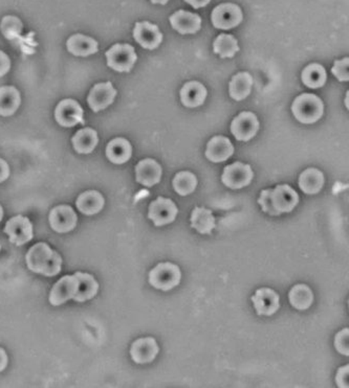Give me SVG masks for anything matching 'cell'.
Listing matches in <instances>:
<instances>
[{"label": "cell", "instance_id": "cell-28", "mask_svg": "<svg viewBox=\"0 0 349 388\" xmlns=\"http://www.w3.org/2000/svg\"><path fill=\"white\" fill-rule=\"evenodd\" d=\"M20 93L13 86L0 87V115L10 116L20 106Z\"/></svg>", "mask_w": 349, "mask_h": 388}, {"label": "cell", "instance_id": "cell-18", "mask_svg": "<svg viewBox=\"0 0 349 388\" xmlns=\"http://www.w3.org/2000/svg\"><path fill=\"white\" fill-rule=\"evenodd\" d=\"M170 23L176 31L183 35L195 34L201 29L202 18L199 15L180 10L171 15Z\"/></svg>", "mask_w": 349, "mask_h": 388}, {"label": "cell", "instance_id": "cell-24", "mask_svg": "<svg viewBox=\"0 0 349 388\" xmlns=\"http://www.w3.org/2000/svg\"><path fill=\"white\" fill-rule=\"evenodd\" d=\"M67 46L70 54L77 57H87V55L96 54L99 50L98 42L95 39L81 34L72 36L67 40Z\"/></svg>", "mask_w": 349, "mask_h": 388}, {"label": "cell", "instance_id": "cell-12", "mask_svg": "<svg viewBox=\"0 0 349 388\" xmlns=\"http://www.w3.org/2000/svg\"><path fill=\"white\" fill-rule=\"evenodd\" d=\"M253 305L259 316H271L280 308L279 294L270 288H261L252 297Z\"/></svg>", "mask_w": 349, "mask_h": 388}, {"label": "cell", "instance_id": "cell-7", "mask_svg": "<svg viewBox=\"0 0 349 388\" xmlns=\"http://www.w3.org/2000/svg\"><path fill=\"white\" fill-rule=\"evenodd\" d=\"M253 177H254V173L251 166L244 165L238 161L225 166L221 176V181L230 189H239L250 185Z\"/></svg>", "mask_w": 349, "mask_h": 388}, {"label": "cell", "instance_id": "cell-25", "mask_svg": "<svg viewBox=\"0 0 349 388\" xmlns=\"http://www.w3.org/2000/svg\"><path fill=\"white\" fill-rule=\"evenodd\" d=\"M324 176L321 170L310 168L304 170L299 177V187L308 195H315L322 189Z\"/></svg>", "mask_w": 349, "mask_h": 388}, {"label": "cell", "instance_id": "cell-43", "mask_svg": "<svg viewBox=\"0 0 349 388\" xmlns=\"http://www.w3.org/2000/svg\"><path fill=\"white\" fill-rule=\"evenodd\" d=\"M2 218H4V210H2V206H0V222H1Z\"/></svg>", "mask_w": 349, "mask_h": 388}, {"label": "cell", "instance_id": "cell-20", "mask_svg": "<svg viewBox=\"0 0 349 388\" xmlns=\"http://www.w3.org/2000/svg\"><path fill=\"white\" fill-rule=\"evenodd\" d=\"M234 147L231 140L225 136H215L208 142L206 156L212 163H223L233 155Z\"/></svg>", "mask_w": 349, "mask_h": 388}, {"label": "cell", "instance_id": "cell-34", "mask_svg": "<svg viewBox=\"0 0 349 388\" xmlns=\"http://www.w3.org/2000/svg\"><path fill=\"white\" fill-rule=\"evenodd\" d=\"M197 187V179L191 172H180L173 179V187L176 193L180 196L192 194Z\"/></svg>", "mask_w": 349, "mask_h": 388}, {"label": "cell", "instance_id": "cell-32", "mask_svg": "<svg viewBox=\"0 0 349 388\" xmlns=\"http://www.w3.org/2000/svg\"><path fill=\"white\" fill-rule=\"evenodd\" d=\"M302 81L310 88H320L327 82V70L318 63L310 64L302 72Z\"/></svg>", "mask_w": 349, "mask_h": 388}, {"label": "cell", "instance_id": "cell-4", "mask_svg": "<svg viewBox=\"0 0 349 388\" xmlns=\"http://www.w3.org/2000/svg\"><path fill=\"white\" fill-rule=\"evenodd\" d=\"M182 272L178 265L161 263L155 266L149 274V283L153 288L162 291H169L180 285Z\"/></svg>", "mask_w": 349, "mask_h": 388}, {"label": "cell", "instance_id": "cell-15", "mask_svg": "<svg viewBox=\"0 0 349 388\" xmlns=\"http://www.w3.org/2000/svg\"><path fill=\"white\" fill-rule=\"evenodd\" d=\"M133 37L146 50H154L163 41V34L159 27L148 21L138 22L133 29Z\"/></svg>", "mask_w": 349, "mask_h": 388}, {"label": "cell", "instance_id": "cell-5", "mask_svg": "<svg viewBox=\"0 0 349 388\" xmlns=\"http://www.w3.org/2000/svg\"><path fill=\"white\" fill-rule=\"evenodd\" d=\"M107 65L119 72H129L133 69L138 57L131 44H116L106 52Z\"/></svg>", "mask_w": 349, "mask_h": 388}, {"label": "cell", "instance_id": "cell-37", "mask_svg": "<svg viewBox=\"0 0 349 388\" xmlns=\"http://www.w3.org/2000/svg\"><path fill=\"white\" fill-rule=\"evenodd\" d=\"M349 366H342L337 372V376H336V382H337L338 387L340 388L348 387V373Z\"/></svg>", "mask_w": 349, "mask_h": 388}, {"label": "cell", "instance_id": "cell-40", "mask_svg": "<svg viewBox=\"0 0 349 388\" xmlns=\"http://www.w3.org/2000/svg\"><path fill=\"white\" fill-rule=\"evenodd\" d=\"M8 358L6 351L0 347V373L4 372L8 366Z\"/></svg>", "mask_w": 349, "mask_h": 388}, {"label": "cell", "instance_id": "cell-3", "mask_svg": "<svg viewBox=\"0 0 349 388\" xmlns=\"http://www.w3.org/2000/svg\"><path fill=\"white\" fill-rule=\"evenodd\" d=\"M322 101L320 98L310 93H304L296 98L291 106V111L296 119L303 123H316L323 114Z\"/></svg>", "mask_w": 349, "mask_h": 388}, {"label": "cell", "instance_id": "cell-35", "mask_svg": "<svg viewBox=\"0 0 349 388\" xmlns=\"http://www.w3.org/2000/svg\"><path fill=\"white\" fill-rule=\"evenodd\" d=\"M348 68L349 59L348 58H344V59L335 62V65L331 68V72L338 80L341 81V82H348L349 80Z\"/></svg>", "mask_w": 349, "mask_h": 388}, {"label": "cell", "instance_id": "cell-31", "mask_svg": "<svg viewBox=\"0 0 349 388\" xmlns=\"http://www.w3.org/2000/svg\"><path fill=\"white\" fill-rule=\"evenodd\" d=\"M212 212L205 208H195L191 215V227L202 234H211L215 228Z\"/></svg>", "mask_w": 349, "mask_h": 388}, {"label": "cell", "instance_id": "cell-13", "mask_svg": "<svg viewBox=\"0 0 349 388\" xmlns=\"http://www.w3.org/2000/svg\"><path fill=\"white\" fill-rule=\"evenodd\" d=\"M116 97L117 91L112 86V82L100 83L91 89L87 102L93 112H99L112 105Z\"/></svg>", "mask_w": 349, "mask_h": 388}, {"label": "cell", "instance_id": "cell-2", "mask_svg": "<svg viewBox=\"0 0 349 388\" xmlns=\"http://www.w3.org/2000/svg\"><path fill=\"white\" fill-rule=\"evenodd\" d=\"M298 202L299 196L297 192L287 185H277L273 189H265L261 192L258 199L263 212L271 216L291 213L297 206Z\"/></svg>", "mask_w": 349, "mask_h": 388}, {"label": "cell", "instance_id": "cell-19", "mask_svg": "<svg viewBox=\"0 0 349 388\" xmlns=\"http://www.w3.org/2000/svg\"><path fill=\"white\" fill-rule=\"evenodd\" d=\"M162 166L151 159L140 161L136 166V177L138 182L144 187H150L157 185L162 178Z\"/></svg>", "mask_w": 349, "mask_h": 388}, {"label": "cell", "instance_id": "cell-16", "mask_svg": "<svg viewBox=\"0 0 349 388\" xmlns=\"http://www.w3.org/2000/svg\"><path fill=\"white\" fill-rule=\"evenodd\" d=\"M55 117L59 125L74 127L83 123V109L78 102L67 99L61 101L55 110Z\"/></svg>", "mask_w": 349, "mask_h": 388}, {"label": "cell", "instance_id": "cell-14", "mask_svg": "<svg viewBox=\"0 0 349 388\" xmlns=\"http://www.w3.org/2000/svg\"><path fill=\"white\" fill-rule=\"evenodd\" d=\"M48 221L53 230L59 234H67L74 229L78 217L70 206H59L51 210Z\"/></svg>", "mask_w": 349, "mask_h": 388}, {"label": "cell", "instance_id": "cell-36", "mask_svg": "<svg viewBox=\"0 0 349 388\" xmlns=\"http://www.w3.org/2000/svg\"><path fill=\"white\" fill-rule=\"evenodd\" d=\"M348 340L349 330L348 328L342 330V331H340L337 335H336L335 347L340 354H342V355L349 356Z\"/></svg>", "mask_w": 349, "mask_h": 388}, {"label": "cell", "instance_id": "cell-27", "mask_svg": "<svg viewBox=\"0 0 349 388\" xmlns=\"http://www.w3.org/2000/svg\"><path fill=\"white\" fill-rule=\"evenodd\" d=\"M74 274L79 281L78 292L74 295V302H84L95 297L99 291V283L96 281L95 277L80 272Z\"/></svg>", "mask_w": 349, "mask_h": 388}, {"label": "cell", "instance_id": "cell-26", "mask_svg": "<svg viewBox=\"0 0 349 388\" xmlns=\"http://www.w3.org/2000/svg\"><path fill=\"white\" fill-rule=\"evenodd\" d=\"M72 146L74 150L80 154H89L95 150L99 142L97 132L91 128L79 130L72 138Z\"/></svg>", "mask_w": 349, "mask_h": 388}, {"label": "cell", "instance_id": "cell-39", "mask_svg": "<svg viewBox=\"0 0 349 388\" xmlns=\"http://www.w3.org/2000/svg\"><path fill=\"white\" fill-rule=\"evenodd\" d=\"M10 176V166H8L6 161L0 159V183L6 181Z\"/></svg>", "mask_w": 349, "mask_h": 388}, {"label": "cell", "instance_id": "cell-38", "mask_svg": "<svg viewBox=\"0 0 349 388\" xmlns=\"http://www.w3.org/2000/svg\"><path fill=\"white\" fill-rule=\"evenodd\" d=\"M11 68V60L8 55L0 51V78L8 74Z\"/></svg>", "mask_w": 349, "mask_h": 388}, {"label": "cell", "instance_id": "cell-1", "mask_svg": "<svg viewBox=\"0 0 349 388\" xmlns=\"http://www.w3.org/2000/svg\"><path fill=\"white\" fill-rule=\"evenodd\" d=\"M25 262L31 272L48 277L60 274L62 266L61 255L44 242L37 243L29 249Z\"/></svg>", "mask_w": 349, "mask_h": 388}, {"label": "cell", "instance_id": "cell-21", "mask_svg": "<svg viewBox=\"0 0 349 388\" xmlns=\"http://www.w3.org/2000/svg\"><path fill=\"white\" fill-rule=\"evenodd\" d=\"M207 98V89L199 82L186 83L180 91V100L186 107L195 108L203 105Z\"/></svg>", "mask_w": 349, "mask_h": 388}, {"label": "cell", "instance_id": "cell-22", "mask_svg": "<svg viewBox=\"0 0 349 388\" xmlns=\"http://www.w3.org/2000/svg\"><path fill=\"white\" fill-rule=\"evenodd\" d=\"M105 200L98 191H87L81 194L76 201L77 208L86 216H93L103 210Z\"/></svg>", "mask_w": 349, "mask_h": 388}, {"label": "cell", "instance_id": "cell-33", "mask_svg": "<svg viewBox=\"0 0 349 388\" xmlns=\"http://www.w3.org/2000/svg\"><path fill=\"white\" fill-rule=\"evenodd\" d=\"M213 50L215 54L220 55L221 58H232L239 51V48L237 40L233 36L221 34L215 39Z\"/></svg>", "mask_w": 349, "mask_h": 388}, {"label": "cell", "instance_id": "cell-41", "mask_svg": "<svg viewBox=\"0 0 349 388\" xmlns=\"http://www.w3.org/2000/svg\"><path fill=\"white\" fill-rule=\"evenodd\" d=\"M187 4H190L191 6H193L195 8H204V6H207L211 0H185Z\"/></svg>", "mask_w": 349, "mask_h": 388}, {"label": "cell", "instance_id": "cell-11", "mask_svg": "<svg viewBox=\"0 0 349 388\" xmlns=\"http://www.w3.org/2000/svg\"><path fill=\"white\" fill-rule=\"evenodd\" d=\"M78 288L79 281L76 274L63 276L51 290L50 297H48L50 304L54 307H59L69 302L70 300H74V295L78 292Z\"/></svg>", "mask_w": 349, "mask_h": 388}, {"label": "cell", "instance_id": "cell-17", "mask_svg": "<svg viewBox=\"0 0 349 388\" xmlns=\"http://www.w3.org/2000/svg\"><path fill=\"white\" fill-rule=\"evenodd\" d=\"M159 347L152 337H145L136 340L131 345V356L138 364L150 363L157 357Z\"/></svg>", "mask_w": 349, "mask_h": 388}, {"label": "cell", "instance_id": "cell-44", "mask_svg": "<svg viewBox=\"0 0 349 388\" xmlns=\"http://www.w3.org/2000/svg\"><path fill=\"white\" fill-rule=\"evenodd\" d=\"M348 97H349V93H348V97H346V106H348V108H349V106H348Z\"/></svg>", "mask_w": 349, "mask_h": 388}, {"label": "cell", "instance_id": "cell-29", "mask_svg": "<svg viewBox=\"0 0 349 388\" xmlns=\"http://www.w3.org/2000/svg\"><path fill=\"white\" fill-rule=\"evenodd\" d=\"M252 85L253 79L251 74L248 72H239L230 82V95L235 101H242L250 95Z\"/></svg>", "mask_w": 349, "mask_h": 388}, {"label": "cell", "instance_id": "cell-8", "mask_svg": "<svg viewBox=\"0 0 349 388\" xmlns=\"http://www.w3.org/2000/svg\"><path fill=\"white\" fill-rule=\"evenodd\" d=\"M242 18V10L234 4H219L211 15L213 25L219 29H233L240 25Z\"/></svg>", "mask_w": 349, "mask_h": 388}, {"label": "cell", "instance_id": "cell-23", "mask_svg": "<svg viewBox=\"0 0 349 388\" xmlns=\"http://www.w3.org/2000/svg\"><path fill=\"white\" fill-rule=\"evenodd\" d=\"M133 148L131 142L125 138L112 140L106 148V156L114 165H123L131 159Z\"/></svg>", "mask_w": 349, "mask_h": 388}, {"label": "cell", "instance_id": "cell-10", "mask_svg": "<svg viewBox=\"0 0 349 388\" xmlns=\"http://www.w3.org/2000/svg\"><path fill=\"white\" fill-rule=\"evenodd\" d=\"M258 129V119L252 112L240 113L231 123L232 134L240 142H248L254 138Z\"/></svg>", "mask_w": 349, "mask_h": 388}, {"label": "cell", "instance_id": "cell-45", "mask_svg": "<svg viewBox=\"0 0 349 388\" xmlns=\"http://www.w3.org/2000/svg\"><path fill=\"white\" fill-rule=\"evenodd\" d=\"M0 250H1V244H0Z\"/></svg>", "mask_w": 349, "mask_h": 388}, {"label": "cell", "instance_id": "cell-6", "mask_svg": "<svg viewBox=\"0 0 349 388\" xmlns=\"http://www.w3.org/2000/svg\"><path fill=\"white\" fill-rule=\"evenodd\" d=\"M4 234H8L11 243L17 246H22L33 240V224L27 217L18 215L6 222Z\"/></svg>", "mask_w": 349, "mask_h": 388}, {"label": "cell", "instance_id": "cell-42", "mask_svg": "<svg viewBox=\"0 0 349 388\" xmlns=\"http://www.w3.org/2000/svg\"><path fill=\"white\" fill-rule=\"evenodd\" d=\"M169 1V0H151V2H152V4H167V2Z\"/></svg>", "mask_w": 349, "mask_h": 388}, {"label": "cell", "instance_id": "cell-30", "mask_svg": "<svg viewBox=\"0 0 349 388\" xmlns=\"http://www.w3.org/2000/svg\"><path fill=\"white\" fill-rule=\"evenodd\" d=\"M289 300L291 306L297 310H308L314 302V293L308 286L298 283L289 291Z\"/></svg>", "mask_w": 349, "mask_h": 388}, {"label": "cell", "instance_id": "cell-9", "mask_svg": "<svg viewBox=\"0 0 349 388\" xmlns=\"http://www.w3.org/2000/svg\"><path fill=\"white\" fill-rule=\"evenodd\" d=\"M178 214V206L167 198L159 197L149 206L148 218L157 227L172 223Z\"/></svg>", "mask_w": 349, "mask_h": 388}]
</instances>
